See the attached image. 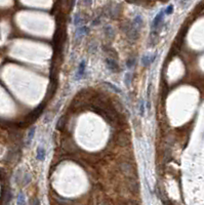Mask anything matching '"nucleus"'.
I'll use <instances>...</instances> for the list:
<instances>
[{
    "label": "nucleus",
    "instance_id": "f257e3e1",
    "mask_svg": "<svg viewBox=\"0 0 204 205\" xmlns=\"http://www.w3.org/2000/svg\"><path fill=\"white\" fill-rule=\"evenodd\" d=\"M164 11H160V13H158V15L155 17V19H154V21H153V26H152V28L153 29H157L159 26H160V24H161V22H162V19H163V15H164Z\"/></svg>",
    "mask_w": 204,
    "mask_h": 205
},
{
    "label": "nucleus",
    "instance_id": "f03ea898",
    "mask_svg": "<svg viewBox=\"0 0 204 205\" xmlns=\"http://www.w3.org/2000/svg\"><path fill=\"white\" fill-rule=\"evenodd\" d=\"M106 64H107V66H108V69L111 70V71H116V69H117V67H118L115 60H113L112 58H106Z\"/></svg>",
    "mask_w": 204,
    "mask_h": 205
},
{
    "label": "nucleus",
    "instance_id": "7ed1b4c3",
    "mask_svg": "<svg viewBox=\"0 0 204 205\" xmlns=\"http://www.w3.org/2000/svg\"><path fill=\"white\" fill-rule=\"evenodd\" d=\"M85 73V60H81L80 65H79V69L77 72V77L76 79H80L83 77V74Z\"/></svg>",
    "mask_w": 204,
    "mask_h": 205
},
{
    "label": "nucleus",
    "instance_id": "20e7f679",
    "mask_svg": "<svg viewBox=\"0 0 204 205\" xmlns=\"http://www.w3.org/2000/svg\"><path fill=\"white\" fill-rule=\"evenodd\" d=\"M37 159L39 160V161H43L44 159H45V156H46V152L45 150L43 149V148L39 147L38 149H37Z\"/></svg>",
    "mask_w": 204,
    "mask_h": 205
},
{
    "label": "nucleus",
    "instance_id": "39448f33",
    "mask_svg": "<svg viewBox=\"0 0 204 205\" xmlns=\"http://www.w3.org/2000/svg\"><path fill=\"white\" fill-rule=\"evenodd\" d=\"M133 25L135 26V28H137L139 30V29L143 27V19H142L141 15H137V17H135V19H133Z\"/></svg>",
    "mask_w": 204,
    "mask_h": 205
},
{
    "label": "nucleus",
    "instance_id": "423d86ee",
    "mask_svg": "<svg viewBox=\"0 0 204 205\" xmlns=\"http://www.w3.org/2000/svg\"><path fill=\"white\" fill-rule=\"evenodd\" d=\"M35 127H32L30 130H29V133H28V138H27V145H30L31 142H32V140L34 138V136H35Z\"/></svg>",
    "mask_w": 204,
    "mask_h": 205
},
{
    "label": "nucleus",
    "instance_id": "0eeeda50",
    "mask_svg": "<svg viewBox=\"0 0 204 205\" xmlns=\"http://www.w3.org/2000/svg\"><path fill=\"white\" fill-rule=\"evenodd\" d=\"M105 32H106L107 36H108L109 38H113L114 37V30L112 29V27L111 26L105 27Z\"/></svg>",
    "mask_w": 204,
    "mask_h": 205
},
{
    "label": "nucleus",
    "instance_id": "6e6552de",
    "mask_svg": "<svg viewBox=\"0 0 204 205\" xmlns=\"http://www.w3.org/2000/svg\"><path fill=\"white\" fill-rule=\"evenodd\" d=\"M17 204H25V203H26V201H25V196L23 193H20V194L17 195Z\"/></svg>",
    "mask_w": 204,
    "mask_h": 205
},
{
    "label": "nucleus",
    "instance_id": "1a4fd4ad",
    "mask_svg": "<svg viewBox=\"0 0 204 205\" xmlns=\"http://www.w3.org/2000/svg\"><path fill=\"white\" fill-rule=\"evenodd\" d=\"M139 113H141V116L145 115V101L144 99L141 101V105H139Z\"/></svg>",
    "mask_w": 204,
    "mask_h": 205
},
{
    "label": "nucleus",
    "instance_id": "9d476101",
    "mask_svg": "<svg viewBox=\"0 0 204 205\" xmlns=\"http://www.w3.org/2000/svg\"><path fill=\"white\" fill-rule=\"evenodd\" d=\"M124 82H125L126 86H129L130 85V82H131V79H130V74H126L125 76H124Z\"/></svg>",
    "mask_w": 204,
    "mask_h": 205
},
{
    "label": "nucleus",
    "instance_id": "9b49d317",
    "mask_svg": "<svg viewBox=\"0 0 204 205\" xmlns=\"http://www.w3.org/2000/svg\"><path fill=\"white\" fill-rule=\"evenodd\" d=\"M86 31H87V28L85 26H83V27H81L80 29H78V31H77V34H78V35H84L85 33H86Z\"/></svg>",
    "mask_w": 204,
    "mask_h": 205
},
{
    "label": "nucleus",
    "instance_id": "f8f14e48",
    "mask_svg": "<svg viewBox=\"0 0 204 205\" xmlns=\"http://www.w3.org/2000/svg\"><path fill=\"white\" fill-rule=\"evenodd\" d=\"M106 84H107V85H108V86H110V87H111V88H112V89H114V90H115V91H116V92H118V93H120V92H121V90H120V88H118V87H116V86H115V85H113V84H111L110 82H107Z\"/></svg>",
    "mask_w": 204,
    "mask_h": 205
},
{
    "label": "nucleus",
    "instance_id": "ddd939ff",
    "mask_svg": "<svg viewBox=\"0 0 204 205\" xmlns=\"http://www.w3.org/2000/svg\"><path fill=\"white\" fill-rule=\"evenodd\" d=\"M172 11H173V6H172V5H169V6H167V8L164 10V13H165V15H171Z\"/></svg>",
    "mask_w": 204,
    "mask_h": 205
},
{
    "label": "nucleus",
    "instance_id": "4468645a",
    "mask_svg": "<svg viewBox=\"0 0 204 205\" xmlns=\"http://www.w3.org/2000/svg\"><path fill=\"white\" fill-rule=\"evenodd\" d=\"M79 22H80V17H79L78 13H76L75 17H74V25H75V26H78Z\"/></svg>",
    "mask_w": 204,
    "mask_h": 205
},
{
    "label": "nucleus",
    "instance_id": "2eb2a0df",
    "mask_svg": "<svg viewBox=\"0 0 204 205\" xmlns=\"http://www.w3.org/2000/svg\"><path fill=\"white\" fill-rule=\"evenodd\" d=\"M135 58H133H133H130V60H128V63H127L128 68H131V67H133V66L135 65Z\"/></svg>",
    "mask_w": 204,
    "mask_h": 205
},
{
    "label": "nucleus",
    "instance_id": "dca6fc26",
    "mask_svg": "<svg viewBox=\"0 0 204 205\" xmlns=\"http://www.w3.org/2000/svg\"><path fill=\"white\" fill-rule=\"evenodd\" d=\"M82 1H83V4H85V5L91 4V0H82Z\"/></svg>",
    "mask_w": 204,
    "mask_h": 205
},
{
    "label": "nucleus",
    "instance_id": "f3484780",
    "mask_svg": "<svg viewBox=\"0 0 204 205\" xmlns=\"http://www.w3.org/2000/svg\"><path fill=\"white\" fill-rule=\"evenodd\" d=\"M189 1H190V0H182V1H180V4H182V5H186L188 2H189Z\"/></svg>",
    "mask_w": 204,
    "mask_h": 205
}]
</instances>
